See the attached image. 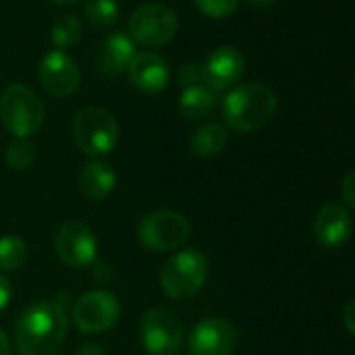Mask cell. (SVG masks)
<instances>
[{"instance_id": "cell-6", "label": "cell", "mask_w": 355, "mask_h": 355, "mask_svg": "<svg viewBox=\"0 0 355 355\" xmlns=\"http://www.w3.org/2000/svg\"><path fill=\"white\" fill-rule=\"evenodd\" d=\"M140 245L155 253L182 249L191 236V222L178 211L161 209L146 214L136 228Z\"/></svg>"}, {"instance_id": "cell-30", "label": "cell", "mask_w": 355, "mask_h": 355, "mask_svg": "<svg viewBox=\"0 0 355 355\" xmlns=\"http://www.w3.org/2000/svg\"><path fill=\"white\" fill-rule=\"evenodd\" d=\"M0 355H11V343L3 330H0Z\"/></svg>"}, {"instance_id": "cell-1", "label": "cell", "mask_w": 355, "mask_h": 355, "mask_svg": "<svg viewBox=\"0 0 355 355\" xmlns=\"http://www.w3.org/2000/svg\"><path fill=\"white\" fill-rule=\"evenodd\" d=\"M67 315L57 301H36L15 326L19 355H57L67 338Z\"/></svg>"}, {"instance_id": "cell-2", "label": "cell", "mask_w": 355, "mask_h": 355, "mask_svg": "<svg viewBox=\"0 0 355 355\" xmlns=\"http://www.w3.org/2000/svg\"><path fill=\"white\" fill-rule=\"evenodd\" d=\"M276 94L257 82L232 88L222 101V117L236 132H255L263 128L276 113Z\"/></svg>"}, {"instance_id": "cell-10", "label": "cell", "mask_w": 355, "mask_h": 355, "mask_svg": "<svg viewBox=\"0 0 355 355\" xmlns=\"http://www.w3.org/2000/svg\"><path fill=\"white\" fill-rule=\"evenodd\" d=\"M55 251L69 268H88L94 263L98 243L94 232L82 222H65L55 234Z\"/></svg>"}, {"instance_id": "cell-26", "label": "cell", "mask_w": 355, "mask_h": 355, "mask_svg": "<svg viewBox=\"0 0 355 355\" xmlns=\"http://www.w3.org/2000/svg\"><path fill=\"white\" fill-rule=\"evenodd\" d=\"M340 195H343V201L347 207L355 209V169H351L345 180H343V187H340Z\"/></svg>"}, {"instance_id": "cell-25", "label": "cell", "mask_w": 355, "mask_h": 355, "mask_svg": "<svg viewBox=\"0 0 355 355\" xmlns=\"http://www.w3.org/2000/svg\"><path fill=\"white\" fill-rule=\"evenodd\" d=\"M178 82H180L182 88H191V86H207L205 78H203V69L201 65L189 63L180 69V76H178Z\"/></svg>"}, {"instance_id": "cell-24", "label": "cell", "mask_w": 355, "mask_h": 355, "mask_svg": "<svg viewBox=\"0 0 355 355\" xmlns=\"http://www.w3.org/2000/svg\"><path fill=\"white\" fill-rule=\"evenodd\" d=\"M195 5L203 15L211 19H226L236 11L239 0H195Z\"/></svg>"}, {"instance_id": "cell-5", "label": "cell", "mask_w": 355, "mask_h": 355, "mask_svg": "<svg viewBox=\"0 0 355 355\" xmlns=\"http://www.w3.org/2000/svg\"><path fill=\"white\" fill-rule=\"evenodd\" d=\"M73 140L88 157H105L119 140V123L103 107H84L73 117Z\"/></svg>"}, {"instance_id": "cell-14", "label": "cell", "mask_w": 355, "mask_h": 355, "mask_svg": "<svg viewBox=\"0 0 355 355\" xmlns=\"http://www.w3.org/2000/svg\"><path fill=\"white\" fill-rule=\"evenodd\" d=\"M351 232H353L351 214L340 203H328L315 216L313 234L324 249H338L349 241Z\"/></svg>"}, {"instance_id": "cell-11", "label": "cell", "mask_w": 355, "mask_h": 355, "mask_svg": "<svg viewBox=\"0 0 355 355\" xmlns=\"http://www.w3.org/2000/svg\"><path fill=\"white\" fill-rule=\"evenodd\" d=\"M239 330L224 318H205L189 334V355H232Z\"/></svg>"}, {"instance_id": "cell-20", "label": "cell", "mask_w": 355, "mask_h": 355, "mask_svg": "<svg viewBox=\"0 0 355 355\" xmlns=\"http://www.w3.org/2000/svg\"><path fill=\"white\" fill-rule=\"evenodd\" d=\"M28 259V243L17 234H7L0 239V274L17 272Z\"/></svg>"}, {"instance_id": "cell-17", "label": "cell", "mask_w": 355, "mask_h": 355, "mask_svg": "<svg viewBox=\"0 0 355 355\" xmlns=\"http://www.w3.org/2000/svg\"><path fill=\"white\" fill-rule=\"evenodd\" d=\"M117 175L113 171V167L105 161H90L88 165L82 167L78 184H80V193L84 197H88L90 201H103L111 195V191L115 189Z\"/></svg>"}, {"instance_id": "cell-3", "label": "cell", "mask_w": 355, "mask_h": 355, "mask_svg": "<svg viewBox=\"0 0 355 355\" xmlns=\"http://www.w3.org/2000/svg\"><path fill=\"white\" fill-rule=\"evenodd\" d=\"M161 291L169 299L195 297L207 282V259L197 249H178L165 259L159 272Z\"/></svg>"}, {"instance_id": "cell-13", "label": "cell", "mask_w": 355, "mask_h": 355, "mask_svg": "<svg viewBox=\"0 0 355 355\" xmlns=\"http://www.w3.org/2000/svg\"><path fill=\"white\" fill-rule=\"evenodd\" d=\"M207 88L214 92L234 86L245 73V57L234 46H220L201 65Z\"/></svg>"}, {"instance_id": "cell-31", "label": "cell", "mask_w": 355, "mask_h": 355, "mask_svg": "<svg viewBox=\"0 0 355 355\" xmlns=\"http://www.w3.org/2000/svg\"><path fill=\"white\" fill-rule=\"evenodd\" d=\"M247 3L251 5V7H255V9H270V7H274L276 5V0H247Z\"/></svg>"}, {"instance_id": "cell-29", "label": "cell", "mask_w": 355, "mask_h": 355, "mask_svg": "<svg viewBox=\"0 0 355 355\" xmlns=\"http://www.w3.org/2000/svg\"><path fill=\"white\" fill-rule=\"evenodd\" d=\"M76 355H105V349L96 343H86L78 349Z\"/></svg>"}, {"instance_id": "cell-23", "label": "cell", "mask_w": 355, "mask_h": 355, "mask_svg": "<svg viewBox=\"0 0 355 355\" xmlns=\"http://www.w3.org/2000/svg\"><path fill=\"white\" fill-rule=\"evenodd\" d=\"M5 159L11 169L24 171L36 161V146L28 138H13L5 148Z\"/></svg>"}, {"instance_id": "cell-27", "label": "cell", "mask_w": 355, "mask_h": 355, "mask_svg": "<svg viewBox=\"0 0 355 355\" xmlns=\"http://www.w3.org/2000/svg\"><path fill=\"white\" fill-rule=\"evenodd\" d=\"M13 297V288H11V282L5 274H0V313H3L9 305Z\"/></svg>"}, {"instance_id": "cell-21", "label": "cell", "mask_w": 355, "mask_h": 355, "mask_svg": "<svg viewBox=\"0 0 355 355\" xmlns=\"http://www.w3.org/2000/svg\"><path fill=\"white\" fill-rule=\"evenodd\" d=\"M51 38L59 46V51L76 46L82 38V26H80L78 17L69 15V13L59 15L51 28Z\"/></svg>"}, {"instance_id": "cell-15", "label": "cell", "mask_w": 355, "mask_h": 355, "mask_svg": "<svg viewBox=\"0 0 355 355\" xmlns=\"http://www.w3.org/2000/svg\"><path fill=\"white\" fill-rule=\"evenodd\" d=\"M130 84L144 94H159L169 84V67L161 55L136 53L128 67Z\"/></svg>"}, {"instance_id": "cell-19", "label": "cell", "mask_w": 355, "mask_h": 355, "mask_svg": "<svg viewBox=\"0 0 355 355\" xmlns=\"http://www.w3.org/2000/svg\"><path fill=\"white\" fill-rule=\"evenodd\" d=\"M228 144V132L222 123L218 121H209L203 123L191 138V153L195 157L207 159V157H216L224 150V146Z\"/></svg>"}, {"instance_id": "cell-16", "label": "cell", "mask_w": 355, "mask_h": 355, "mask_svg": "<svg viewBox=\"0 0 355 355\" xmlns=\"http://www.w3.org/2000/svg\"><path fill=\"white\" fill-rule=\"evenodd\" d=\"M134 57H136V46H134L132 38L121 32L109 34L101 42L98 53H96L98 69L107 78H117L119 73L128 71Z\"/></svg>"}, {"instance_id": "cell-8", "label": "cell", "mask_w": 355, "mask_h": 355, "mask_svg": "<svg viewBox=\"0 0 355 355\" xmlns=\"http://www.w3.org/2000/svg\"><path fill=\"white\" fill-rule=\"evenodd\" d=\"M128 32L132 42L146 49H159L165 46L175 36L178 17L169 7L161 3L142 5L130 15Z\"/></svg>"}, {"instance_id": "cell-28", "label": "cell", "mask_w": 355, "mask_h": 355, "mask_svg": "<svg viewBox=\"0 0 355 355\" xmlns=\"http://www.w3.org/2000/svg\"><path fill=\"white\" fill-rule=\"evenodd\" d=\"M343 320H345L347 330L355 336V299H351V301L347 303V307H345V311H343Z\"/></svg>"}, {"instance_id": "cell-4", "label": "cell", "mask_w": 355, "mask_h": 355, "mask_svg": "<svg viewBox=\"0 0 355 355\" xmlns=\"http://www.w3.org/2000/svg\"><path fill=\"white\" fill-rule=\"evenodd\" d=\"M44 103L26 84H11L0 94V121L15 136L30 138L44 123Z\"/></svg>"}, {"instance_id": "cell-18", "label": "cell", "mask_w": 355, "mask_h": 355, "mask_svg": "<svg viewBox=\"0 0 355 355\" xmlns=\"http://www.w3.org/2000/svg\"><path fill=\"white\" fill-rule=\"evenodd\" d=\"M218 105V96L207 86H191L182 88V94L178 98V107H180L182 117L191 121H201L214 113Z\"/></svg>"}, {"instance_id": "cell-9", "label": "cell", "mask_w": 355, "mask_h": 355, "mask_svg": "<svg viewBox=\"0 0 355 355\" xmlns=\"http://www.w3.org/2000/svg\"><path fill=\"white\" fill-rule=\"evenodd\" d=\"M121 315L119 299L109 291H90L82 295L71 309V320L82 332H103L111 328Z\"/></svg>"}, {"instance_id": "cell-22", "label": "cell", "mask_w": 355, "mask_h": 355, "mask_svg": "<svg viewBox=\"0 0 355 355\" xmlns=\"http://www.w3.org/2000/svg\"><path fill=\"white\" fill-rule=\"evenodd\" d=\"M86 19L92 28H111L119 19V7L115 0H88L86 3Z\"/></svg>"}, {"instance_id": "cell-32", "label": "cell", "mask_w": 355, "mask_h": 355, "mask_svg": "<svg viewBox=\"0 0 355 355\" xmlns=\"http://www.w3.org/2000/svg\"><path fill=\"white\" fill-rule=\"evenodd\" d=\"M55 5H61V7H67V5H76L78 0H53Z\"/></svg>"}, {"instance_id": "cell-12", "label": "cell", "mask_w": 355, "mask_h": 355, "mask_svg": "<svg viewBox=\"0 0 355 355\" xmlns=\"http://www.w3.org/2000/svg\"><path fill=\"white\" fill-rule=\"evenodd\" d=\"M38 78L51 96L65 98L80 86V67L65 51H51L40 61Z\"/></svg>"}, {"instance_id": "cell-7", "label": "cell", "mask_w": 355, "mask_h": 355, "mask_svg": "<svg viewBox=\"0 0 355 355\" xmlns=\"http://www.w3.org/2000/svg\"><path fill=\"white\" fill-rule=\"evenodd\" d=\"M140 343L146 355H175L182 347L184 328L167 307H150L140 318Z\"/></svg>"}]
</instances>
